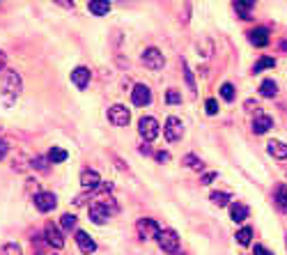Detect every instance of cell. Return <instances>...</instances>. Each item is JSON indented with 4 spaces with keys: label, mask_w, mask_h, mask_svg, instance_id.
Here are the masks:
<instances>
[{
    "label": "cell",
    "mask_w": 287,
    "mask_h": 255,
    "mask_svg": "<svg viewBox=\"0 0 287 255\" xmlns=\"http://www.w3.org/2000/svg\"><path fill=\"white\" fill-rule=\"evenodd\" d=\"M108 214H110V209H106L104 202H94V205L90 207V219L97 225H104L106 221H108Z\"/></svg>",
    "instance_id": "cell-11"
},
{
    "label": "cell",
    "mask_w": 287,
    "mask_h": 255,
    "mask_svg": "<svg viewBox=\"0 0 287 255\" xmlns=\"http://www.w3.org/2000/svg\"><path fill=\"white\" fill-rule=\"evenodd\" d=\"M251 239H253V230H251V228H241V230L237 232V241H239V244L246 246V244H251Z\"/></svg>",
    "instance_id": "cell-28"
},
{
    "label": "cell",
    "mask_w": 287,
    "mask_h": 255,
    "mask_svg": "<svg viewBox=\"0 0 287 255\" xmlns=\"http://www.w3.org/2000/svg\"><path fill=\"white\" fill-rule=\"evenodd\" d=\"M3 255H21V248L16 244H5L3 248Z\"/></svg>",
    "instance_id": "cell-31"
},
{
    "label": "cell",
    "mask_w": 287,
    "mask_h": 255,
    "mask_svg": "<svg viewBox=\"0 0 287 255\" xmlns=\"http://www.w3.org/2000/svg\"><path fill=\"white\" fill-rule=\"evenodd\" d=\"M234 12H237L241 19H251V10H253V3H234Z\"/></svg>",
    "instance_id": "cell-23"
},
{
    "label": "cell",
    "mask_w": 287,
    "mask_h": 255,
    "mask_svg": "<svg viewBox=\"0 0 287 255\" xmlns=\"http://www.w3.org/2000/svg\"><path fill=\"white\" fill-rule=\"evenodd\" d=\"M156 159L161 161V163H166V161L170 159V154H168V152H158V154H156Z\"/></svg>",
    "instance_id": "cell-36"
},
{
    "label": "cell",
    "mask_w": 287,
    "mask_h": 255,
    "mask_svg": "<svg viewBox=\"0 0 287 255\" xmlns=\"http://www.w3.org/2000/svg\"><path fill=\"white\" fill-rule=\"evenodd\" d=\"M234 95H237V92H234V85H232V83H223V85H221V97H223L225 101H232Z\"/></svg>",
    "instance_id": "cell-26"
},
{
    "label": "cell",
    "mask_w": 287,
    "mask_h": 255,
    "mask_svg": "<svg viewBox=\"0 0 287 255\" xmlns=\"http://www.w3.org/2000/svg\"><path fill=\"white\" fill-rule=\"evenodd\" d=\"M271 126H273V122L269 115H258L253 120V131H255V134H267Z\"/></svg>",
    "instance_id": "cell-18"
},
{
    "label": "cell",
    "mask_w": 287,
    "mask_h": 255,
    "mask_svg": "<svg viewBox=\"0 0 287 255\" xmlns=\"http://www.w3.org/2000/svg\"><path fill=\"white\" fill-rule=\"evenodd\" d=\"M214 180H216V173H207V175H204L200 182H202V184H212Z\"/></svg>",
    "instance_id": "cell-35"
},
{
    "label": "cell",
    "mask_w": 287,
    "mask_h": 255,
    "mask_svg": "<svg viewBox=\"0 0 287 255\" xmlns=\"http://www.w3.org/2000/svg\"><path fill=\"white\" fill-rule=\"evenodd\" d=\"M88 10H90V14H94V16H104V14H108L110 3H104V0H94V3H90V5H88Z\"/></svg>",
    "instance_id": "cell-19"
},
{
    "label": "cell",
    "mask_w": 287,
    "mask_h": 255,
    "mask_svg": "<svg viewBox=\"0 0 287 255\" xmlns=\"http://www.w3.org/2000/svg\"><path fill=\"white\" fill-rule=\"evenodd\" d=\"M49 161H53V163H62V161H67V152L60 150V147H51L49 150Z\"/></svg>",
    "instance_id": "cell-24"
},
{
    "label": "cell",
    "mask_w": 287,
    "mask_h": 255,
    "mask_svg": "<svg viewBox=\"0 0 287 255\" xmlns=\"http://www.w3.org/2000/svg\"><path fill=\"white\" fill-rule=\"evenodd\" d=\"M76 244H78V248L83 250V253H94V250H97V244H94L92 237H90L85 230L76 232Z\"/></svg>",
    "instance_id": "cell-12"
},
{
    "label": "cell",
    "mask_w": 287,
    "mask_h": 255,
    "mask_svg": "<svg viewBox=\"0 0 287 255\" xmlns=\"http://www.w3.org/2000/svg\"><path fill=\"white\" fill-rule=\"evenodd\" d=\"M207 113H209V115H216V113H218V104L214 99H207Z\"/></svg>",
    "instance_id": "cell-32"
},
{
    "label": "cell",
    "mask_w": 287,
    "mask_h": 255,
    "mask_svg": "<svg viewBox=\"0 0 287 255\" xmlns=\"http://www.w3.org/2000/svg\"><path fill=\"white\" fill-rule=\"evenodd\" d=\"M7 150H10V145H7V140H0V161L5 159Z\"/></svg>",
    "instance_id": "cell-34"
},
{
    "label": "cell",
    "mask_w": 287,
    "mask_h": 255,
    "mask_svg": "<svg viewBox=\"0 0 287 255\" xmlns=\"http://www.w3.org/2000/svg\"><path fill=\"white\" fill-rule=\"evenodd\" d=\"M101 177L97 170H83V175H80V184L83 189H94V186H99Z\"/></svg>",
    "instance_id": "cell-16"
},
{
    "label": "cell",
    "mask_w": 287,
    "mask_h": 255,
    "mask_svg": "<svg viewBox=\"0 0 287 255\" xmlns=\"http://www.w3.org/2000/svg\"><path fill=\"white\" fill-rule=\"evenodd\" d=\"M108 120H110V124H115V126H124V124H129L131 113H129L127 106L115 104V106H110L108 108Z\"/></svg>",
    "instance_id": "cell-2"
},
{
    "label": "cell",
    "mask_w": 287,
    "mask_h": 255,
    "mask_svg": "<svg viewBox=\"0 0 287 255\" xmlns=\"http://www.w3.org/2000/svg\"><path fill=\"white\" fill-rule=\"evenodd\" d=\"M267 152L273 156V159H287V143H280V140H269Z\"/></svg>",
    "instance_id": "cell-15"
},
{
    "label": "cell",
    "mask_w": 287,
    "mask_h": 255,
    "mask_svg": "<svg viewBox=\"0 0 287 255\" xmlns=\"http://www.w3.org/2000/svg\"><path fill=\"white\" fill-rule=\"evenodd\" d=\"M46 241H49L53 248H62L65 246V237H62V230H60L58 225H53V223H49L46 225Z\"/></svg>",
    "instance_id": "cell-10"
},
{
    "label": "cell",
    "mask_w": 287,
    "mask_h": 255,
    "mask_svg": "<svg viewBox=\"0 0 287 255\" xmlns=\"http://www.w3.org/2000/svg\"><path fill=\"white\" fill-rule=\"evenodd\" d=\"M184 163L188 165V168H195V170H202V161L198 159V156H193V154H188L186 159H184Z\"/></svg>",
    "instance_id": "cell-29"
},
{
    "label": "cell",
    "mask_w": 287,
    "mask_h": 255,
    "mask_svg": "<svg viewBox=\"0 0 287 255\" xmlns=\"http://www.w3.org/2000/svg\"><path fill=\"white\" fill-rule=\"evenodd\" d=\"M131 101H134L136 106H147L149 101H152V92H149L147 85L138 83L134 88V92H131Z\"/></svg>",
    "instance_id": "cell-9"
},
{
    "label": "cell",
    "mask_w": 287,
    "mask_h": 255,
    "mask_svg": "<svg viewBox=\"0 0 287 255\" xmlns=\"http://www.w3.org/2000/svg\"><path fill=\"white\" fill-rule=\"evenodd\" d=\"M143 65L147 67V69H161V67L166 65V60H163V55H161V51L158 49H145V53H143Z\"/></svg>",
    "instance_id": "cell-5"
},
{
    "label": "cell",
    "mask_w": 287,
    "mask_h": 255,
    "mask_svg": "<svg viewBox=\"0 0 287 255\" xmlns=\"http://www.w3.org/2000/svg\"><path fill=\"white\" fill-rule=\"evenodd\" d=\"M276 92H278V85H276V80H262V85H260V95L262 97H276Z\"/></svg>",
    "instance_id": "cell-20"
},
{
    "label": "cell",
    "mask_w": 287,
    "mask_h": 255,
    "mask_svg": "<svg viewBox=\"0 0 287 255\" xmlns=\"http://www.w3.org/2000/svg\"><path fill=\"white\" fill-rule=\"evenodd\" d=\"M138 131H140V136H143L145 140H154V138L158 136V122L154 120V117H149V115L140 117V122H138Z\"/></svg>",
    "instance_id": "cell-6"
},
{
    "label": "cell",
    "mask_w": 287,
    "mask_h": 255,
    "mask_svg": "<svg viewBox=\"0 0 287 255\" xmlns=\"http://www.w3.org/2000/svg\"><path fill=\"white\" fill-rule=\"evenodd\" d=\"M280 49H285V51H287V41H280Z\"/></svg>",
    "instance_id": "cell-37"
},
{
    "label": "cell",
    "mask_w": 287,
    "mask_h": 255,
    "mask_svg": "<svg viewBox=\"0 0 287 255\" xmlns=\"http://www.w3.org/2000/svg\"><path fill=\"white\" fill-rule=\"evenodd\" d=\"M248 39H251V44H253V46L262 49V46H267V44H269V30H267V28H255V30H251Z\"/></svg>",
    "instance_id": "cell-14"
},
{
    "label": "cell",
    "mask_w": 287,
    "mask_h": 255,
    "mask_svg": "<svg viewBox=\"0 0 287 255\" xmlns=\"http://www.w3.org/2000/svg\"><path fill=\"white\" fill-rule=\"evenodd\" d=\"M55 205H58V200H55L53 193H46V191H42V193L35 195V207L39 211H53Z\"/></svg>",
    "instance_id": "cell-8"
},
{
    "label": "cell",
    "mask_w": 287,
    "mask_h": 255,
    "mask_svg": "<svg viewBox=\"0 0 287 255\" xmlns=\"http://www.w3.org/2000/svg\"><path fill=\"white\" fill-rule=\"evenodd\" d=\"M60 228H62V230H74L76 228V216L65 214L62 219H60Z\"/></svg>",
    "instance_id": "cell-27"
},
{
    "label": "cell",
    "mask_w": 287,
    "mask_h": 255,
    "mask_svg": "<svg viewBox=\"0 0 287 255\" xmlns=\"http://www.w3.org/2000/svg\"><path fill=\"white\" fill-rule=\"evenodd\" d=\"M276 205L280 211H287V189L285 186H278L276 189Z\"/></svg>",
    "instance_id": "cell-22"
},
{
    "label": "cell",
    "mask_w": 287,
    "mask_h": 255,
    "mask_svg": "<svg viewBox=\"0 0 287 255\" xmlns=\"http://www.w3.org/2000/svg\"><path fill=\"white\" fill-rule=\"evenodd\" d=\"M0 92L5 95V99L16 97L21 92V78L16 71H12V69L3 71V76H0Z\"/></svg>",
    "instance_id": "cell-1"
},
{
    "label": "cell",
    "mask_w": 287,
    "mask_h": 255,
    "mask_svg": "<svg viewBox=\"0 0 287 255\" xmlns=\"http://www.w3.org/2000/svg\"><path fill=\"white\" fill-rule=\"evenodd\" d=\"M166 101H168V104H179V101H182V95H179L177 90H168L166 92Z\"/></svg>",
    "instance_id": "cell-30"
},
{
    "label": "cell",
    "mask_w": 287,
    "mask_h": 255,
    "mask_svg": "<svg viewBox=\"0 0 287 255\" xmlns=\"http://www.w3.org/2000/svg\"><path fill=\"white\" fill-rule=\"evenodd\" d=\"M163 134H166V138H168L170 143H177V140L184 136V124H182V120H179V117H175V115H170L168 120H166Z\"/></svg>",
    "instance_id": "cell-4"
},
{
    "label": "cell",
    "mask_w": 287,
    "mask_h": 255,
    "mask_svg": "<svg viewBox=\"0 0 287 255\" xmlns=\"http://www.w3.org/2000/svg\"><path fill=\"white\" fill-rule=\"evenodd\" d=\"M209 198H212V202H216L218 207L230 205V195H228V193H223V191H214V193L209 195Z\"/></svg>",
    "instance_id": "cell-25"
},
{
    "label": "cell",
    "mask_w": 287,
    "mask_h": 255,
    "mask_svg": "<svg viewBox=\"0 0 287 255\" xmlns=\"http://www.w3.org/2000/svg\"><path fill=\"white\" fill-rule=\"evenodd\" d=\"M273 65H276L273 58H260V60L253 65V74H260V71H264V69H271Z\"/></svg>",
    "instance_id": "cell-21"
},
{
    "label": "cell",
    "mask_w": 287,
    "mask_h": 255,
    "mask_svg": "<svg viewBox=\"0 0 287 255\" xmlns=\"http://www.w3.org/2000/svg\"><path fill=\"white\" fill-rule=\"evenodd\" d=\"M285 241H287V239H285Z\"/></svg>",
    "instance_id": "cell-38"
},
{
    "label": "cell",
    "mask_w": 287,
    "mask_h": 255,
    "mask_svg": "<svg viewBox=\"0 0 287 255\" xmlns=\"http://www.w3.org/2000/svg\"><path fill=\"white\" fill-rule=\"evenodd\" d=\"M158 246L166 250V253H177L179 248V237L175 230H163V232H158Z\"/></svg>",
    "instance_id": "cell-3"
},
{
    "label": "cell",
    "mask_w": 287,
    "mask_h": 255,
    "mask_svg": "<svg viewBox=\"0 0 287 255\" xmlns=\"http://www.w3.org/2000/svg\"><path fill=\"white\" fill-rule=\"evenodd\" d=\"M136 228H138V235L140 239H152V237H158V223L152 219H140L138 223H136Z\"/></svg>",
    "instance_id": "cell-7"
},
{
    "label": "cell",
    "mask_w": 287,
    "mask_h": 255,
    "mask_svg": "<svg viewBox=\"0 0 287 255\" xmlns=\"http://www.w3.org/2000/svg\"><path fill=\"white\" fill-rule=\"evenodd\" d=\"M253 255H271V250H267L264 248V246H255V248H253Z\"/></svg>",
    "instance_id": "cell-33"
},
{
    "label": "cell",
    "mask_w": 287,
    "mask_h": 255,
    "mask_svg": "<svg viewBox=\"0 0 287 255\" xmlns=\"http://www.w3.org/2000/svg\"><path fill=\"white\" fill-rule=\"evenodd\" d=\"M248 216V207L241 205V202H232L230 205V219L234 221V223H241V221H246Z\"/></svg>",
    "instance_id": "cell-17"
},
{
    "label": "cell",
    "mask_w": 287,
    "mask_h": 255,
    "mask_svg": "<svg viewBox=\"0 0 287 255\" xmlns=\"http://www.w3.org/2000/svg\"><path fill=\"white\" fill-rule=\"evenodd\" d=\"M71 83L76 85V88H88L90 83V69H85V67H76L74 71H71Z\"/></svg>",
    "instance_id": "cell-13"
}]
</instances>
